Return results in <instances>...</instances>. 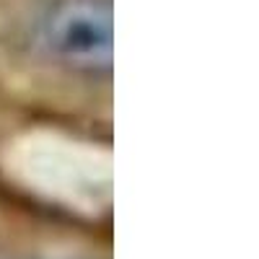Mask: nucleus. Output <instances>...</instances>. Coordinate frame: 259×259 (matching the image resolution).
<instances>
[{"label":"nucleus","instance_id":"1","mask_svg":"<svg viewBox=\"0 0 259 259\" xmlns=\"http://www.w3.org/2000/svg\"><path fill=\"white\" fill-rule=\"evenodd\" d=\"M39 45L57 65L85 75L112 70V0H52L39 21Z\"/></svg>","mask_w":259,"mask_h":259}]
</instances>
